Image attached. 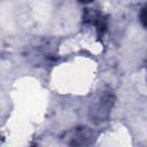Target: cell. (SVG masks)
<instances>
[{
    "instance_id": "1",
    "label": "cell",
    "mask_w": 147,
    "mask_h": 147,
    "mask_svg": "<svg viewBox=\"0 0 147 147\" xmlns=\"http://www.w3.org/2000/svg\"><path fill=\"white\" fill-rule=\"evenodd\" d=\"M139 20H140V23L142 24V26L147 29V6H145L141 9L140 15H139Z\"/></svg>"
},
{
    "instance_id": "2",
    "label": "cell",
    "mask_w": 147,
    "mask_h": 147,
    "mask_svg": "<svg viewBox=\"0 0 147 147\" xmlns=\"http://www.w3.org/2000/svg\"><path fill=\"white\" fill-rule=\"evenodd\" d=\"M79 2H82V3H88V2H91V1H93V0H78Z\"/></svg>"
}]
</instances>
